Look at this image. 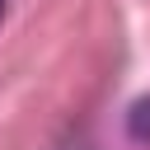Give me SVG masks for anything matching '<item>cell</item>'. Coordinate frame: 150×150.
<instances>
[{
    "label": "cell",
    "mask_w": 150,
    "mask_h": 150,
    "mask_svg": "<svg viewBox=\"0 0 150 150\" xmlns=\"http://www.w3.org/2000/svg\"><path fill=\"white\" fill-rule=\"evenodd\" d=\"M131 136H136V141L150 136V98H141V103L131 108Z\"/></svg>",
    "instance_id": "6da1fadb"
},
{
    "label": "cell",
    "mask_w": 150,
    "mask_h": 150,
    "mask_svg": "<svg viewBox=\"0 0 150 150\" xmlns=\"http://www.w3.org/2000/svg\"><path fill=\"white\" fill-rule=\"evenodd\" d=\"M0 14H5V0H0Z\"/></svg>",
    "instance_id": "7a4b0ae2"
}]
</instances>
